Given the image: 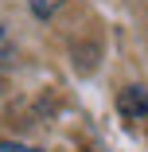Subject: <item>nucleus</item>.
<instances>
[{
  "instance_id": "obj_1",
  "label": "nucleus",
  "mask_w": 148,
  "mask_h": 152,
  "mask_svg": "<svg viewBox=\"0 0 148 152\" xmlns=\"http://www.w3.org/2000/svg\"><path fill=\"white\" fill-rule=\"evenodd\" d=\"M117 109H121L125 117H148V90L144 86H125L121 98H117Z\"/></svg>"
},
{
  "instance_id": "obj_2",
  "label": "nucleus",
  "mask_w": 148,
  "mask_h": 152,
  "mask_svg": "<svg viewBox=\"0 0 148 152\" xmlns=\"http://www.w3.org/2000/svg\"><path fill=\"white\" fill-rule=\"evenodd\" d=\"M27 4H31V12H35L39 20H47V16H55L58 8H63L66 0H27Z\"/></svg>"
},
{
  "instance_id": "obj_3",
  "label": "nucleus",
  "mask_w": 148,
  "mask_h": 152,
  "mask_svg": "<svg viewBox=\"0 0 148 152\" xmlns=\"http://www.w3.org/2000/svg\"><path fill=\"white\" fill-rule=\"evenodd\" d=\"M12 55H16V47H12L8 31H4V23H0V63H12Z\"/></svg>"
},
{
  "instance_id": "obj_4",
  "label": "nucleus",
  "mask_w": 148,
  "mask_h": 152,
  "mask_svg": "<svg viewBox=\"0 0 148 152\" xmlns=\"http://www.w3.org/2000/svg\"><path fill=\"white\" fill-rule=\"evenodd\" d=\"M0 152H39V148H31V144H16V140H4V144H0Z\"/></svg>"
}]
</instances>
